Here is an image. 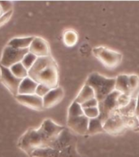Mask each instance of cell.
<instances>
[{"instance_id": "obj_18", "label": "cell", "mask_w": 139, "mask_h": 157, "mask_svg": "<svg viewBox=\"0 0 139 157\" xmlns=\"http://www.w3.org/2000/svg\"><path fill=\"white\" fill-rule=\"evenodd\" d=\"M93 98H95V94H94L93 89L90 86L84 84L82 88L81 89L76 98L74 99V101L81 105V104H83L84 103L87 102L88 100H90Z\"/></svg>"}, {"instance_id": "obj_10", "label": "cell", "mask_w": 139, "mask_h": 157, "mask_svg": "<svg viewBox=\"0 0 139 157\" xmlns=\"http://www.w3.org/2000/svg\"><path fill=\"white\" fill-rule=\"evenodd\" d=\"M16 97L17 100L21 104L33 109V110L41 111L44 109L43 107V99L36 94H17Z\"/></svg>"}, {"instance_id": "obj_1", "label": "cell", "mask_w": 139, "mask_h": 157, "mask_svg": "<svg viewBox=\"0 0 139 157\" xmlns=\"http://www.w3.org/2000/svg\"><path fill=\"white\" fill-rule=\"evenodd\" d=\"M65 127L52 121L46 119L38 129H28L19 138L17 146L18 147L30 155L33 151L38 148L47 147L54 140Z\"/></svg>"}, {"instance_id": "obj_23", "label": "cell", "mask_w": 139, "mask_h": 157, "mask_svg": "<svg viewBox=\"0 0 139 157\" xmlns=\"http://www.w3.org/2000/svg\"><path fill=\"white\" fill-rule=\"evenodd\" d=\"M10 70L17 78H20V79L23 80L27 78V77H28V71L24 67L21 62L12 65L10 68Z\"/></svg>"}, {"instance_id": "obj_30", "label": "cell", "mask_w": 139, "mask_h": 157, "mask_svg": "<svg viewBox=\"0 0 139 157\" xmlns=\"http://www.w3.org/2000/svg\"><path fill=\"white\" fill-rule=\"evenodd\" d=\"M125 123L127 129H133L135 130L139 127V121L137 117H125Z\"/></svg>"}, {"instance_id": "obj_36", "label": "cell", "mask_w": 139, "mask_h": 157, "mask_svg": "<svg viewBox=\"0 0 139 157\" xmlns=\"http://www.w3.org/2000/svg\"><path fill=\"white\" fill-rule=\"evenodd\" d=\"M3 14V12H2V7L0 6V17L2 16V15Z\"/></svg>"}, {"instance_id": "obj_8", "label": "cell", "mask_w": 139, "mask_h": 157, "mask_svg": "<svg viewBox=\"0 0 139 157\" xmlns=\"http://www.w3.org/2000/svg\"><path fill=\"white\" fill-rule=\"evenodd\" d=\"M0 79L3 86L12 93L14 96L18 94L19 86L22 80L17 78L11 72L10 68L0 65Z\"/></svg>"}, {"instance_id": "obj_21", "label": "cell", "mask_w": 139, "mask_h": 157, "mask_svg": "<svg viewBox=\"0 0 139 157\" xmlns=\"http://www.w3.org/2000/svg\"><path fill=\"white\" fill-rule=\"evenodd\" d=\"M63 41L66 47H74L78 41L77 33L73 29H67L63 34Z\"/></svg>"}, {"instance_id": "obj_6", "label": "cell", "mask_w": 139, "mask_h": 157, "mask_svg": "<svg viewBox=\"0 0 139 157\" xmlns=\"http://www.w3.org/2000/svg\"><path fill=\"white\" fill-rule=\"evenodd\" d=\"M104 131L112 135L120 134L127 129L125 117L116 110L103 123Z\"/></svg>"}, {"instance_id": "obj_28", "label": "cell", "mask_w": 139, "mask_h": 157, "mask_svg": "<svg viewBox=\"0 0 139 157\" xmlns=\"http://www.w3.org/2000/svg\"><path fill=\"white\" fill-rule=\"evenodd\" d=\"M131 98H132V95L120 93V95L117 98L118 108H123V107H125L126 105H128L130 103Z\"/></svg>"}, {"instance_id": "obj_2", "label": "cell", "mask_w": 139, "mask_h": 157, "mask_svg": "<svg viewBox=\"0 0 139 157\" xmlns=\"http://www.w3.org/2000/svg\"><path fill=\"white\" fill-rule=\"evenodd\" d=\"M85 84L92 88L95 98L100 103L115 90L116 78H106L98 73H93L88 77Z\"/></svg>"}, {"instance_id": "obj_38", "label": "cell", "mask_w": 139, "mask_h": 157, "mask_svg": "<svg viewBox=\"0 0 139 157\" xmlns=\"http://www.w3.org/2000/svg\"><path fill=\"white\" fill-rule=\"evenodd\" d=\"M137 119H138V121H139V116H138V117H137Z\"/></svg>"}, {"instance_id": "obj_3", "label": "cell", "mask_w": 139, "mask_h": 157, "mask_svg": "<svg viewBox=\"0 0 139 157\" xmlns=\"http://www.w3.org/2000/svg\"><path fill=\"white\" fill-rule=\"evenodd\" d=\"M92 53L94 56L107 68H116L122 61L121 53L103 46L94 47Z\"/></svg>"}, {"instance_id": "obj_26", "label": "cell", "mask_w": 139, "mask_h": 157, "mask_svg": "<svg viewBox=\"0 0 139 157\" xmlns=\"http://www.w3.org/2000/svg\"><path fill=\"white\" fill-rule=\"evenodd\" d=\"M37 59H38V57L36 56L35 55L32 54L30 52H28V54H26L25 56L23 58L21 63L24 65V67L28 71L31 68H32V66L34 64V63H35V61L37 60Z\"/></svg>"}, {"instance_id": "obj_19", "label": "cell", "mask_w": 139, "mask_h": 157, "mask_svg": "<svg viewBox=\"0 0 139 157\" xmlns=\"http://www.w3.org/2000/svg\"><path fill=\"white\" fill-rule=\"evenodd\" d=\"M59 151L51 147H43L36 149L31 153L30 157H59Z\"/></svg>"}, {"instance_id": "obj_12", "label": "cell", "mask_w": 139, "mask_h": 157, "mask_svg": "<svg viewBox=\"0 0 139 157\" xmlns=\"http://www.w3.org/2000/svg\"><path fill=\"white\" fill-rule=\"evenodd\" d=\"M64 97V91L63 88L57 86L52 88L45 96L43 97V107L44 108H51L60 103Z\"/></svg>"}, {"instance_id": "obj_33", "label": "cell", "mask_w": 139, "mask_h": 157, "mask_svg": "<svg viewBox=\"0 0 139 157\" xmlns=\"http://www.w3.org/2000/svg\"><path fill=\"white\" fill-rule=\"evenodd\" d=\"M12 12H13V11H10V12H8L3 13V14L0 17V27H2V25H4L5 24L7 23V21L11 19Z\"/></svg>"}, {"instance_id": "obj_22", "label": "cell", "mask_w": 139, "mask_h": 157, "mask_svg": "<svg viewBox=\"0 0 139 157\" xmlns=\"http://www.w3.org/2000/svg\"><path fill=\"white\" fill-rule=\"evenodd\" d=\"M135 110H136V98L133 97H132L128 105L117 109L118 113L125 117H130L136 116L135 115Z\"/></svg>"}, {"instance_id": "obj_31", "label": "cell", "mask_w": 139, "mask_h": 157, "mask_svg": "<svg viewBox=\"0 0 139 157\" xmlns=\"http://www.w3.org/2000/svg\"><path fill=\"white\" fill-rule=\"evenodd\" d=\"M51 90V88L47 86L46 85L38 84V86H37V89H36L35 94L38 95V96H40L41 98H43Z\"/></svg>"}, {"instance_id": "obj_16", "label": "cell", "mask_w": 139, "mask_h": 157, "mask_svg": "<svg viewBox=\"0 0 139 157\" xmlns=\"http://www.w3.org/2000/svg\"><path fill=\"white\" fill-rule=\"evenodd\" d=\"M115 90L122 94H130L133 97L132 92L130 88V83H129V75L120 74L116 77Z\"/></svg>"}, {"instance_id": "obj_17", "label": "cell", "mask_w": 139, "mask_h": 157, "mask_svg": "<svg viewBox=\"0 0 139 157\" xmlns=\"http://www.w3.org/2000/svg\"><path fill=\"white\" fill-rule=\"evenodd\" d=\"M34 37H24V38H14L8 42L7 46L16 49H28Z\"/></svg>"}, {"instance_id": "obj_29", "label": "cell", "mask_w": 139, "mask_h": 157, "mask_svg": "<svg viewBox=\"0 0 139 157\" xmlns=\"http://www.w3.org/2000/svg\"><path fill=\"white\" fill-rule=\"evenodd\" d=\"M129 83L131 92L134 93L139 87V77L137 74H131L129 75Z\"/></svg>"}, {"instance_id": "obj_13", "label": "cell", "mask_w": 139, "mask_h": 157, "mask_svg": "<svg viewBox=\"0 0 139 157\" xmlns=\"http://www.w3.org/2000/svg\"><path fill=\"white\" fill-rule=\"evenodd\" d=\"M29 52L37 57H44L51 56L49 44L45 39L40 37H34V39L28 48Z\"/></svg>"}, {"instance_id": "obj_35", "label": "cell", "mask_w": 139, "mask_h": 157, "mask_svg": "<svg viewBox=\"0 0 139 157\" xmlns=\"http://www.w3.org/2000/svg\"><path fill=\"white\" fill-rule=\"evenodd\" d=\"M135 115L136 117L139 116V93L136 98V110H135Z\"/></svg>"}, {"instance_id": "obj_32", "label": "cell", "mask_w": 139, "mask_h": 157, "mask_svg": "<svg viewBox=\"0 0 139 157\" xmlns=\"http://www.w3.org/2000/svg\"><path fill=\"white\" fill-rule=\"evenodd\" d=\"M99 102L98 101L96 98H93L87 102H85L83 104H81V108H95V107H99Z\"/></svg>"}, {"instance_id": "obj_9", "label": "cell", "mask_w": 139, "mask_h": 157, "mask_svg": "<svg viewBox=\"0 0 139 157\" xmlns=\"http://www.w3.org/2000/svg\"><path fill=\"white\" fill-rule=\"evenodd\" d=\"M76 144H77V137L69 129L64 128V130L50 143L48 147L60 151L69 146L76 145Z\"/></svg>"}, {"instance_id": "obj_34", "label": "cell", "mask_w": 139, "mask_h": 157, "mask_svg": "<svg viewBox=\"0 0 139 157\" xmlns=\"http://www.w3.org/2000/svg\"><path fill=\"white\" fill-rule=\"evenodd\" d=\"M0 6L2 7L3 13L8 12L10 11H12V3L10 2H0Z\"/></svg>"}, {"instance_id": "obj_27", "label": "cell", "mask_w": 139, "mask_h": 157, "mask_svg": "<svg viewBox=\"0 0 139 157\" xmlns=\"http://www.w3.org/2000/svg\"><path fill=\"white\" fill-rule=\"evenodd\" d=\"M83 112H84V115L87 118H89V119L98 118L99 117V114H100L99 107L90 108H83Z\"/></svg>"}, {"instance_id": "obj_20", "label": "cell", "mask_w": 139, "mask_h": 157, "mask_svg": "<svg viewBox=\"0 0 139 157\" xmlns=\"http://www.w3.org/2000/svg\"><path fill=\"white\" fill-rule=\"evenodd\" d=\"M105 132L103 129V123L99 117L94 118V119L89 120V124H88L87 134L89 135H94V134H99Z\"/></svg>"}, {"instance_id": "obj_15", "label": "cell", "mask_w": 139, "mask_h": 157, "mask_svg": "<svg viewBox=\"0 0 139 157\" xmlns=\"http://www.w3.org/2000/svg\"><path fill=\"white\" fill-rule=\"evenodd\" d=\"M38 85V82H36L34 80H33L29 77H27V78L22 80L21 82L19 90H18V94H35Z\"/></svg>"}, {"instance_id": "obj_14", "label": "cell", "mask_w": 139, "mask_h": 157, "mask_svg": "<svg viewBox=\"0 0 139 157\" xmlns=\"http://www.w3.org/2000/svg\"><path fill=\"white\" fill-rule=\"evenodd\" d=\"M56 63L54 59L52 58L51 56L44 57H38L35 63L32 66V68L28 70V77L35 75L36 73H39L43 69H45L48 66L51 65L53 63Z\"/></svg>"}, {"instance_id": "obj_37", "label": "cell", "mask_w": 139, "mask_h": 157, "mask_svg": "<svg viewBox=\"0 0 139 157\" xmlns=\"http://www.w3.org/2000/svg\"><path fill=\"white\" fill-rule=\"evenodd\" d=\"M134 131H135V132H139V127H138V128H137V129H135Z\"/></svg>"}, {"instance_id": "obj_11", "label": "cell", "mask_w": 139, "mask_h": 157, "mask_svg": "<svg viewBox=\"0 0 139 157\" xmlns=\"http://www.w3.org/2000/svg\"><path fill=\"white\" fill-rule=\"evenodd\" d=\"M89 120L90 119L86 117L85 115L77 117L68 118L67 124L73 132H75L80 135H85L87 134Z\"/></svg>"}, {"instance_id": "obj_24", "label": "cell", "mask_w": 139, "mask_h": 157, "mask_svg": "<svg viewBox=\"0 0 139 157\" xmlns=\"http://www.w3.org/2000/svg\"><path fill=\"white\" fill-rule=\"evenodd\" d=\"M83 115H84V112H83V108H81V105L75 101H73V103H71L70 107L69 108L68 118L77 117H80V116Z\"/></svg>"}, {"instance_id": "obj_5", "label": "cell", "mask_w": 139, "mask_h": 157, "mask_svg": "<svg viewBox=\"0 0 139 157\" xmlns=\"http://www.w3.org/2000/svg\"><path fill=\"white\" fill-rule=\"evenodd\" d=\"M29 52L28 49H16L13 47L6 46L2 51L0 65L10 68L12 65L21 62L26 54Z\"/></svg>"}, {"instance_id": "obj_7", "label": "cell", "mask_w": 139, "mask_h": 157, "mask_svg": "<svg viewBox=\"0 0 139 157\" xmlns=\"http://www.w3.org/2000/svg\"><path fill=\"white\" fill-rule=\"evenodd\" d=\"M120 94V92L115 90L104 100L99 103V112H100L99 117L101 119L103 123L106 121L107 119L111 115V113H113L118 109L117 98Z\"/></svg>"}, {"instance_id": "obj_4", "label": "cell", "mask_w": 139, "mask_h": 157, "mask_svg": "<svg viewBox=\"0 0 139 157\" xmlns=\"http://www.w3.org/2000/svg\"><path fill=\"white\" fill-rule=\"evenodd\" d=\"M34 80L38 84H44L51 88H55L58 86L59 82V71L57 63H54L51 65L48 66L45 69H43L35 75L29 77Z\"/></svg>"}, {"instance_id": "obj_25", "label": "cell", "mask_w": 139, "mask_h": 157, "mask_svg": "<svg viewBox=\"0 0 139 157\" xmlns=\"http://www.w3.org/2000/svg\"><path fill=\"white\" fill-rule=\"evenodd\" d=\"M59 157H81V155L77 150L76 145H72L60 151Z\"/></svg>"}]
</instances>
